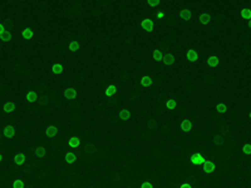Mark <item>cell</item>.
Masks as SVG:
<instances>
[{
	"instance_id": "cell-1",
	"label": "cell",
	"mask_w": 251,
	"mask_h": 188,
	"mask_svg": "<svg viewBox=\"0 0 251 188\" xmlns=\"http://www.w3.org/2000/svg\"><path fill=\"white\" fill-rule=\"evenodd\" d=\"M141 26L144 31L147 33H152L153 29H154V21L151 19V18H144L142 21H141Z\"/></svg>"
},
{
	"instance_id": "cell-2",
	"label": "cell",
	"mask_w": 251,
	"mask_h": 188,
	"mask_svg": "<svg viewBox=\"0 0 251 188\" xmlns=\"http://www.w3.org/2000/svg\"><path fill=\"white\" fill-rule=\"evenodd\" d=\"M198 21H200L202 25H207V24L211 21V15H210V13H209V1L206 3V9H205V11L200 14Z\"/></svg>"
},
{
	"instance_id": "cell-3",
	"label": "cell",
	"mask_w": 251,
	"mask_h": 188,
	"mask_svg": "<svg viewBox=\"0 0 251 188\" xmlns=\"http://www.w3.org/2000/svg\"><path fill=\"white\" fill-rule=\"evenodd\" d=\"M190 161H191V163L195 164V166H202V164L206 162V158H205L201 153H193V154L191 156Z\"/></svg>"
},
{
	"instance_id": "cell-4",
	"label": "cell",
	"mask_w": 251,
	"mask_h": 188,
	"mask_svg": "<svg viewBox=\"0 0 251 188\" xmlns=\"http://www.w3.org/2000/svg\"><path fill=\"white\" fill-rule=\"evenodd\" d=\"M3 134H4V137L6 139H13L15 137V128H14V125H11V124L6 125L3 129Z\"/></svg>"
},
{
	"instance_id": "cell-5",
	"label": "cell",
	"mask_w": 251,
	"mask_h": 188,
	"mask_svg": "<svg viewBox=\"0 0 251 188\" xmlns=\"http://www.w3.org/2000/svg\"><path fill=\"white\" fill-rule=\"evenodd\" d=\"M63 95H64L65 99H68V100H73V99L77 98L78 93H77V91H75L74 88L69 87V88H64V91H63Z\"/></svg>"
},
{
	"instance_id": "cell-6",
	"label": "cell",
	"mask_w": 251,
	"mask_h": 188,
	"mask_svg": "<svg viewBox=\"0 0 251 188\" xmlns=\"http://www.w3.org/2000/svg\"><path fill=\"white\" fill-rule=\"evenodd\" d=\"M202 169H204V172H205V173L210 174V173H212V172L216 169V164H215L212 161H209V159H206V162L202 164Z\"/></svg>"
},
{
	"instance_id": "cell-7",
	"label": "cell",
	"mask_w": 251,
	"mask_h": 188,
	"mask_svg": "<svg viewBox=\"0 0 251 188\" xmlns=\"http://www.w3.org/2000/svg\"><path fill=\"white\" fill-rule=\"evenodd\" d=\"M58 132H59L58 128L54 127V125H48V127L45 128V135H47L48 138H54V137H57Z\"/></svg>"
},
{
	"instance_id": "cell-8",
	"label": "cell",
	"mask_w": 251,
	"mask_h": 188,
	"mask_svg": "<svg viewBox=\"0 0 251 188\" xmlns=\"http://www.w3.org/2000/svg\"><path fill=\"white\" fill-rule=\"evenodd\" d=\"M186 58H187V60L188 62H196L197 59H198V53L195 50V49H188L187 50V53H186Z\"/></svg>"
},
{
	"instance_id": "cell-9",
	"label": "cell",
	"mask_w": 251,
	"mask_h": 188,
	"mask_svg": "<svg viewBox=\"0 0 251 188\" xmlns=\"http://www.w3.org/2000/svg\"><path fill=\"white\" fill-rule=\"evenodd\" d=\"M225 142H226V138H225L222 134H216V135L212 138V143H214L216 147H221V146H224Z\"/></svg>"
},
{
	"instance_id": "cell-10",
	"label": "cell",
	"mask_w": 251,
	"mask_h": 188,
	"mask_svg": "<svg viewBox=\"0 0 251 188\" xmlns=\"http://www.w3.org/2000/svg\"><path fill=\"white\" fill-rule=\"evenodd\" d=\"M14 163L16 166H23L25 163V154L23 152H19L14 156Z\"/></svg>"
},
{
	"instance_id": "cell-11",
	"label": "cell",
	"mask_w": 251,
	"mask_h": 188,
	"mask_svg": "<svg viewBox=\"0 0 251 188\" xmlns=\"http://www.w3.org/2000/svg\"><path fill=\"white\" fill-rule=\"evenodd\" d=\"M192 127H193V123H192L190 119H183V120L181 122V129H182L183 132H190V130L192 129Z\"/></svg>"
},
{
	"instance_id": "cell-12",
	"label": "cell",
	"mask_w": 251,
	"mask_h": 188,
	"mask_svg": "<svg viewBox=\"0 0 251 188\" xmlns=\"http://www.w3.org/2000/svg\"><path fill=\"white\" fill-rule=\"evenodd\" d=\"M68 146H69L72 149H75V148H78V147L81 146V139H79L78 137H70V138L68 139Z\"/></svg>"
},
{
	"instance_id": "cell-13",
	"label": "cell",
	"mask_w": 251,
	"mask_h": 188,
	"mask_svg": "<svg viewBox=\"0 0 251 188\" xmlns=\"http://www.w3.org/2000/svg\"><path fill=\"white\" fill-rule=\"evenodd\" d=\"M152 83H153V80H152V78H151L148 74H146V75H143V77L141 78V86H142V87H144V88H148V87H151V86H152Z\"/></svg>"
},
{
	"instance_id": "cell-14",
	"label": "cell",
	"mask_w": 251,
	"mask_h": 188,
	"mask_svg": "<svg viewBox=\"0 0 251 188\" xmlns=\"http://www.w3.org/2000/svg\"><path fill=\"white\" fill-rule=\"evenodd\" d=\"M34 153H35V156H36L38 158H44V157L47 156V149H45V147H43V146H38V147H35Z\"/></svg>"
},
{
	"instance_id": "cell-15",
	"label": "cell",
	"mask_w": 251,
	"mask_h": 188,
	"mask_svg": "<svg viewBox=\"0 0 251 188\" xmlns=\"http://www.w3.org/2000/svg\"><path fill=\"white\" fill-rule=\"evenodd\" d=\"M219 63H220V60L216 55H211V57L207 58V65L211 67V68H216L219 65Z\"/></svg>"
},
{
	"instance_id": "cell-16",
	"label": "cell",
	"mask_w": 251,
	"mask_h": 188,
	"mask_svg": "<svg viewBox=\"0 0 251 188\" xmlns=\"http://www.w3.org/2000/svg\"><path fill=\"white\" fill-rule=\"evenodd\" d=\"M25 99L29 102V103H36V100H38V94L36 92H34V91H29L26 95H25Z\"/></svg>"
},
{
	"instance_id": "cell-17",
	"label": "cell",
	"mask_w": 251,
	"mask_h": 188,
	"mask_svg": "<svg viewBox=\"0 0 251 188\" xmlns=\"http://www.w3.org/2000/svg\"><path fill=\"white\" fill-rule=\"evenodd\" d=\"M52 72H53V74H55V75H60V74L63 73V65L59 64V63H53V65H52Z\"/></svg>"
},
{
	"instance_id": "cell-18",
	"label": "cell",
	"mask_w": 251,
	"mask_h": 188,
	"mask_svg": "<svg viewBox=\"0 0 251 188\" xmlns=\"http://www.w3.org/2000/svg\"><path fill=\"white\" fill-rule=\"evenodd\" d=\"M79 48H81V45H79V43L77 40H70L69 44H68V49L70 52H78Z\"/></svg>"
},
{
	"instance_id": "cell-19",
	"label": "cell",
	"mask_w": 251,
	"mask_h": 188,
	"mask_svg": "<svg viewBox=\"0 0 251 188\" xmlns=\"http://www.w3.org/2000/svg\"><path fill=\"white\" fill-rule=\"evenodd\" d=\"M116 93H117L116 86L109 84V86L106 88V97H113V95H116Z\"/></svg>"
},
{
	"instance_id": "cell-20",
	"label": "cell",
	"mask_w": 251,
	"mask_h": 188,
	"mask_svg": "<svg viewBox=\"0 0 251 188\" xmlns=\"http://www.w3.org/2000/svg\"><path fill=\"white\" fill-rule=\"evenodd\" d=\"M152 58H153L156 62H162L163 53H162L159 49H154V50H153V53H152Z\"/></svg>"
},
{
	"instance_id": "cell-21",
	"label": "cell",
	"mask_w": 251,
	"mask_h": 188,
	"mask_svg": "<svg viewBox=\"0 0 251 188\" xmlns=\"http://www.w3.org/2000/svg\"><path fill=\"white\" fill-rule=\"evenodd\" d=\"M118 115H120V118H121L122 120H128V119L131 118V112L125 108V109H121V110H120V114H118Z\"/></svg>"
},
{
	"instance_id": "cell-22",
	"label": "cell",
	"mask_w": 251,
	"mask_h": 188,
	"mask_svg": "<svg viewBox=\"0 0 251 188\" xmlns=\"http://www.w3.org/2000/svg\"><path fill=\"white\" fill-rule=\"evenodd\" d=\"M0 39L3 40V41H10L11 39H13V34H11V31H4V33H1L0 34Z\"/></svg>"
},
{
	"instance_id": "cell-23",
	"label": "cell",
	"mask_w": 251,
	"mask_h": 188,
	"mask_svg": "<svg viewBox=\"0 0 251 188\" xmlns=\"http://www.w3.org/2000/svg\"><path fill=\"white\" fill-rule=\"evenodd\" d=\"M216 110H217V113L224 114V113L227 112V105H226L224 102H221V103H219V104L216 105Z\"/></svg>"
},
{
	"instance_id": "cell-24",
	"label": "cell",
	"mask_w": 251,
	"mask_h": 188,
	"mask_svg": "<svg viewBox=\"0 0 251 188\" xmlns=\"http://www.w3.org/2000/svg\"><path fill=\"white\" fill-rule=\"evenodd\" d=\"M176 107H177V102L175 100V99H168L167 102H166V108L167 109H170V110H173V109H176Z\"/></svg>"
},
{
	"instance_id": "cell-25",
	"label": "cell",
	"mask_w": 251,
	"mask_h": 188,
	"mask_svg": "<svg viewBox=\"0 0 251 188\" xmlns=\"http://www.w3.org/2000/svg\"><path fill=\"white\" fill-rule=\"evenodd\" d=\"M24 187H25V183L21 180H15L13 182V188H24Z\"/></svg>"
},
{
	"instance_id": "cell-26",
	"label": "cell",
	"mask_w": 251,
	"mask_h": 188,
	"mask_svg": "<svg viewBox=\"0 0 251 188\" xmlns=\"http://www.w3.org/2000/svg\"><path fill=\"white\" fill-rule=\"evenodd\" d=\"M147 4L149 8H157L161 4V0H147Z\"/></svg>"
},
{
	"instance_id": "cell-27",
	"label": "cell",
	"mask_w": 251,
	"mask_h": 188,
	"mask_svg": "<svg viewBox=\"0 0 251 188\" xmlns=\"http://www.w3.org/2000/svg\"><path fill=\"white\" fill-rule=\"evenodd\" d=\"M243 152H244L246 156H250L251 154V144L250 143L244 144V147H243Z\"/></svg>"
},
{
	"instance_id": "cell-28",
	"label": "cell",
	"mask_w": 251,
	"mask_h": 188,
	"mask_svg": "<svg viewBox=\"0 0 251 188\" xmlns=\"http://www.w3.org/2000/svg\"><path fill=\"white\" fill-rule=\"evenodd\" d=\"M141 188H153V183L152 182H143Z\"/></svg>"
},
{
	"instance_id": "cell-29",
	"label": "cell",
	"mask_w": 251,
	"mask_h": 188,
	"mask_svg": "<svg viewBox=\"0 0 251 188\" xmlns=\"http://www.w3.org/2000/svg\"><path fill=\"white\" fill-rule=\"evenodd\" d=\"M180 188H192V186H191L190 183H183V185H181V187Z\"/></svg>"
},
{
	"instance_id": "cell-30",
	"label": "cell",
	"mask_w": 251,
	"mask_h": 188,
	"mask_svg": "<svg viewBox=\"0 0 251 188\" xmlns=\"http://www.w3.org/2000/svg\"><path fill=\"white\" fill-rule=\"evenodd\" d=\"M248 26H249V28L251 29V19L249 20V21H248Z\"/></svg>"
},
{
	"instance_id": "cell-31",
	"label": "cell",
	"mask_w": 251,
	"mask_h": 188,
	"mask_svg": "<svg viewBox=\"0 0 251 188\" xmlns=\"http://www.w3.org/2000/svg\"><path fill=\"white\" fill-rule=\"evenodd\" d=\"M1 161H3V154L0 153V163H1Z\"/></svg>"
},
{
	"instance_id": "cell-32",
	"label": "cell",
	"mask_w": 251,
	"mask_h": 188,
	"mask_svg": "<svg viewBox=\"0 0 251 188\" xmlns=\"http://www.w3.org/2000/svg\"><path fill=\"white\" fill-rule=\"evenodd\" d=\"M249 118H250V120H251V112H250V114H249Z\"/></svg>"
}]
</instances>
